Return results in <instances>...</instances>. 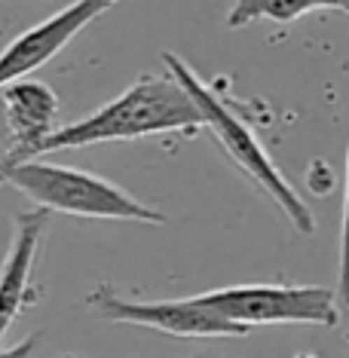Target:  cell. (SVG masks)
<instances>
[{
    "mask_svg": "<svg viewBox=\"0 0 349 358\" xmlns=\"http://www.w3.org/2000/svg\"><path fill=\"white\" fill-rule=\"evenodd\" d=\"M337 300L349 309V153H346V190H343V224H340V266H337Z\"/></svg>",
    "mask_w": 349,
    "mask_h": 358,
    "instance_id": "10",
    "label": "cell"
},
{
    "mask_svg": "<svg viewBox=\"0 0 349 358\" xmlns=\"http://www.w3.org/2000/svg\"><path fill=\"white\" fill-rule=\"evenodd\" d=\"M206 129V120L190 99V92L169 74H141L126 92H120L113 101L101 104L89 117L77 123L59 126L43 141L37 157L59 150H80L92 144H111V141H135V138L181 132L197 135Z\"/></svg>",
    "mask_w": 349,
    "mask_h": 358,
    "instance_id": "1",
    "label": "cell"
},
{
    "mask_svg": "<svg viewBox=\"0 0 349 358\" xmlns=\"http://www.w3.org/2000/svg\"><path fill=\"white\" fill-rule=\"evenodd\" d=\"M197 300L218 309L227 319L248 324V328H255V324H322V328H334L340 322V313H343L337 291L322 288V285H227V288L197 294Z\"/></svg>",
    "mask_w": 349,
    "mask_h": 358,
    "instance_id": "4",
    "label": "cell"
},
{
    "mask_svg": "<svg viewBox=\"0 0 349 358\" xmlns=\"http://www.w3.org/2000/svg\"><path fill=\"white\" fill-rule=\"evenodd\" d=\"M319 10H337L349 15V0H233L224 25L230 31L255 25V22H276V25H291Z\"/></svg>",
    "mask_w": 349,
    "mask_h": 358,
    "instance_id": "9",
    "label": "cell"
},
{
    "mask_svg": "<svg viewBox=\"0 0 349 358\" xmlns=\"http://www.w3.org/2000/svg\"><path fill=\"white\" fill-rule=\"evenodd\" d=\"M59 358H86V355H74V352H64ZM190 358H230V355H215V352H202V355H190Z\"/></svg>",
    "mask_w": 349,
    "mask_h": 358,
    "instance_id": "12",
    "label": "cell"
},
{
    "mask_svg": "<svg viewBox=\"0 0 349 358\" xmlns=\"http://www.w3.org/2000/svg\"><path fill=\"white\" fill-rule=\"evenodd\" d=\"M40 337H43V334L34 331V334H28L25 340H19L15 346H0V358H34Z\"/></svg>",
    "mask_w": 349,
    "mask_h": 358,
    "instance_id": "11",
    "label": "cell"
},
{
    "mask_svg": "<svg viewBox=\"0 0 349 358\" xmlns=\"http://www.w3.org/2000/svg\"><path fill=\"white\" fill-rule=\"evenodd\" d=\"M0 184H3V181H0Z\"/></svg>",
    "mask_w": 349,
    "mask_h": 358,
    "instance_id": "15",
    "label": "cell"
},
{
    "mask_svg": "<svg viewBox=\"0 0 349 358\" xmlns=\"http://www.w3.org/2000/svg\"><path fill=\"white\" fill-rule=\"evenodd\" d=\"M86 309L99 322L135 324V328H150L181 340L245 337L251 331L248 324L233 322L218 313V309L199 303L197 294L184 300H132V297H123L108 282L86 294Z\"/></svg>",
    "mask_w": 349,
    "mask_h": 358,
    "instance_id": "5",
    "label": "cell"
},
{
    "mask_svg": "<svg viewBox=\"0 0 349 358\" xmlns=\"http://www.w3.org/2000/svg\"><path fill=\"white\" fill-rule=\"evenodd\" d=\"M291 358H319L315 352H297V355H291Z\"/></svg>",
    "mask_w": 349,
    "mask_h": 358,
    "instance_id": "13",
    "label": "cell"
},
{
    "mask_svg": "<svg viewBox=\"0 0 349 358\" xmlns=\"http://www.w3.org/2000/svg\"><path fill=\"white\" fill-rule=\"evenodd\" d=\"M59 95L40 80L22 77L0 86V117H3V162L34 159L43 141L59 129Z\"/></svg>",
    "mask_w": 349,
    "mask_h": 358,
    "instance_id": "7",
    "label": "cell"
},
{
    "mask_svg": "<svg viewBox=\"0 0 349 358\" xmlns=\"http://www.w3.org/2000/svg\"><path fill=\"white\" fill-rule=\"evenodd\" d=\"M46 233H50V211L46 208H31L15 215L10 248L0 264V346H3L6 334L13 331V324L19 322V315L34 306L43 294V288L34 285V266Z\"/></svg>",
    "mask_w": 349,
    "mask_h": 358,
    "instance_id": "8",
    "label": "cell"
},
{
    "mask_svg": "<svg viewBox=\"0 0 349 358\" xmlns=\"http://www.w3.org/2000/svg\"><path fill=\"white\" fill-rule=\"evenodd\" d=\"M120 0H74L64 10H59L40 25L22 31L19 37L0 52V86L13 83V80L31 77L46 62H52L64 46L74 40L80 31L92 25L99 15L113 10Z\"/></svg>",
    "mask_w": 349,
    "mask_h": 358,
    "instance_id": "6",
    "label": "cell"
},
{
    "mask_svg": "<svg viewBox=\"0 0 349 358\" xmlns=\"http://www.w3.org/2000/svg\"><path fill=\"white\" fill-rule=\"evenodd\" d=\"M346 343H349V331H346Z\"/></svg>",
    "mask_w": 349,
    "mask_h": 358,
    "instance_id": "14",
    "label": "cell"
},
{
    "mask_svg": "<svg viewBox=\"0 0 349 358\" xmlns=\"http://www.w3.org/2000/svg\"><path fill=\"white\" fill-rule=\"evenodd\" d=\"M162 64H166L169 74L190 92V99L197 101L202 120H206V129L218 138V144H221L224 153L233 159V166L282 211V217L291 224V230L300 236H313L315 217H313L310 206H306L304 196L294 190V184L282 175V169L273 162V157L261 144V138L255 135V129H251L245 120L227 104V99H221V92L208 86L181 55L162 52Z\"/></svg>",
    "mask_w": 349,
    "mask_h": 358,
    "instance_id": "2",
    "label": "cell"
},
{
    "mask_svg": "<svg viewBox=\"0 0 349 358\" xmlns=\"http://www.w3.org/2000/svg\"><path fill=\"white\" fill-rule=\"evenodd\" d=\"M0 181L13 184L37 208L83 217V221H126L157 227L169 221L159 208L141 202L108 178H99L74 166L43 162L40 157L22 162H0Z\"/></svg>",
    "mask_w": 349,
    "mask_h": 358,
    "instance_id": "3",
    "label": "cell"
}]
</instances>
